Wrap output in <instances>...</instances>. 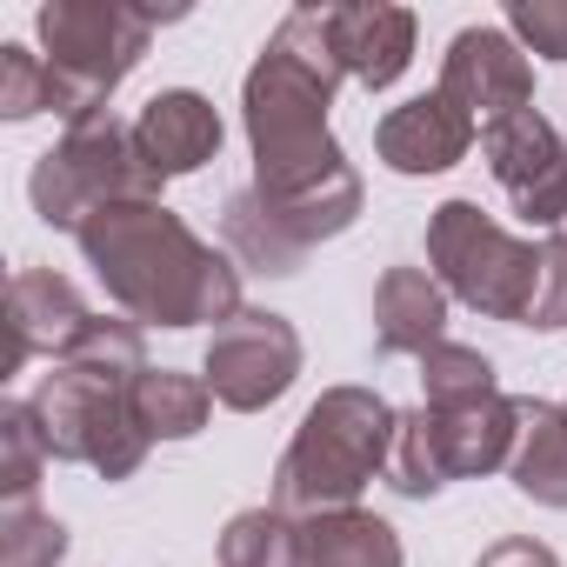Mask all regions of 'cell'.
Returning <instances> with one entry per match:
<instances>
[{
	"label": "cell",
	"mask_w": 567,
	"mask_h": 567,
	"mask_svg": "<svg viewBox=\"0 0 567 567\" xmlns=\"http://www.w3.org/2000/svg\"><path fill=\"white\" fill-rule=\"evenodd\" d=\"M328 41V8H295L260 48L240 87V121L254 141V187H234L220 207L227 247L260 274H301V260L361 220V174L328 134L341 87Z\"/></svg>",
	"instance_id": "6da1fadb"
},
{
	"label": "cell",
	"mask_w": 567,
	"mask_h": 567,
	"mask_svg": "<svg viewBox=\"0 0 567 567\" xmlns=\"http://www.w3.org/2000/svg\"><path fill=\"white\" fill-rule=\"evenodd\" d=\"M107 301L141 328H227L240 315V274L167 200H114L81 234Z\"/></svg>",
	"instance_id": "7a4b0ae2"
},
{
	"label": "cell",
	"mask_w": 567,
	"mask_h": 567,
	"mask_svg": "<svg viewBox=\"0 0 567 567\" xmlns=\"http://www.w3.org/2000/svg\"><path fill=\"white\" fill-rule=\"evenodd\" d=\"M427 274L487 321L534 334L567 328V247L507 234L481 200H441L427 214Z\"/></svg>",
	"instance_id": "3957f363"
},
{
	"label": "cell",
	"mask_w": 567,
	"mask_h": 567,
	"mask_svg": "<svg viewBox=\"0 0 567 567\" xmlns=\"http://www.w3.org/2000/svg\"><path fill=\"white\" fill-rule=\"evenodd\" d=\"M394 434H401V408H388V394H374V388H328L301 414L288 454L274 461V507L295 514V520H315V514H334V507H361V487L388 481Z\"/></svg>",
	"instance_id": "277c9868"
},
{
	"label": "cell",
	"mask_w": 567,
	"mask_h": 567,
	"mask_svg": "<svg viewBox=\"0 0 567 567\" xmlns=\"http://www.w3.org/2000/svg\"><path fill=\"white\" fill-rule=\"evenodd\" d=\"M28 200H34V214H41L48 227L81 234V227H87L101 207H114V200H161V174L141 161L134 127H127L114 107H101V114L74 121V127L61 134V147H48V154L34 161Z\"/></svg>",
	"instance_id": "5b68a950"
},
{
	"label": "cell",
	"mask_w": 567,
	"mask_h": 567,
	"mask_svg": "<svg viewBox=\"0 0 567 567\" xmlns=\"http://www.w3.org/2000/svg\"><path fill=\"white\" fill-rule=\"evenodd\" d=\"M520 441V408L514 394H487L467 408H408L394 454H388V487L401 501H434L447 481H474L514 461Z\"/></svg>",
	"instance_id": "8992f818"
},
{
	"label": "cell",
	"mask_w": 567,
	"mask_h": 567,
	"mask_svg": "<svg viewBox=\"0 0 567 567\" xmlns=\"http://www.w3.org/2000/svg\"><path fill=\"white\" fill-rule=\"evenodd\" d=\"M154 28H161V14L134 8V0H48L34 14V34L48 48V68L68 87L74 121H87L114 101V87L141 68Z\"/></svg>",
	"instance_id": "52a82bcc"
},
{
	"label": "cell",
	"mask_w": 567,
	"mask_h": 567,
	"mask_svg": "<svg viewBox=\"0 0 567 567\" xmlns=\"http://www.w3.org/2000/svg\"><path fill=\"white\" fill-rule=\"evenodd\" d=\"M34 421L54 461H81L101 481H134L154 447L147 427L134 421V388H107L74 368H54L34 388Z\"/></svg>",
	"instance_id": "ba28073f"
},
{
	"label": "cell",
	"mask_w": 567,
	"mask_h": 567,
	"mask_svg": "<svg viewBox=\"0 0 567 567\" xmlns=\"http://www.w3.org/2000/svg\"><path fill=\"white\" fill-rule=\"evenodd\" d=\"M200 381L234 414L274 408L301 381V334H295V321L267 315V308H240L227 328H214V341L200 354Z\"/></svg>",
	"instance_id": "9c48e42d"
},
{
	"label": "cell",
	"mask_w": 567,
	"mask_h": 567,
	"mask_svg": "<svg viewBox=\"0 0 567 567\" xmlns=\"http://www.w3.org/2000/svg\"><path fill=\"white\" fill-rule=\"evenodd\" d=\"M441 94L474 127H494V121L534 107V68L507 28H461L441 54Z\"/></svg>",
	"instance_id": "30bf717a"
},
{
	"label": "cell",
	"mask_w": 567,
	"mask_h": 567,
	"mask_svg": "<svg viewBox=\"0 0 567 567\" xmlns=\"http://www.w3.org/2000/svg\"><path fill=\"white\" fill-rule=\"evenodd\" d=\"M87 301L68 274H48V267H21L8 280V354H0V374H21L34 354L61 361L81 334H87Z\"/></svg>",
	"instance_id": "8fae6325"
},
{
	"label": "cell",
	"mask_w": 567,
	"mask_h": 567,
	"mask_svg": "<svg viewBox=\"0 0 567 567\" xmlns=\"http://www.w3.org/2000/svg\"><path fill=\"white\" fill-rule=\"evenodd\" d=\"M474 141H481V127H474L441 87L421 94V101L388 107L381 127H374V154H381L394 174H447V167H461V161L474 154Z\"/></svg>",
	"instance_id": "7c38bea8"
},
{
	"label": "cell",
	"mask_w": 567,
	"mask_h": 567,
	"mask_svg": "<svg viewBox=\"0 0 567 567\" xmlns=\"http://www.w3.org/2000/svg\"><path fill=\"white\" fill-rule=\"evenodd\" d=\"M414 34L421 21L408 8H388V0H348V8H328V41L348 81H361L368 94L394 87L414 61Z\"/></svg>",
	"instance_id": "4fadbf2b"
},
{
	"label": "cell",
	"mask_w": 567,
	"mask_h": 567,
	"mask_svg": "<svg viewBox=\"0 0 567 567\" xmlns=\"http://www.w3.org/2000/svg\"><path fill=\"white\" fill-rule=\"evenodd\" d=\"M220 141H227V127H220L214 101L194 94V87H167V94H154V101L141 107V121H134V147H141V161H147L161 181H174V174H200V167L220 154Z\"/></svg>",
	"instance_id": "5bb4252c"
},
{
	"label": "cell",
	"mask_w": 567,
	"mask_h": 567,
	"mask_svg": "<svg viewBox=\"0 0 567 567\" xmlns=\"http://www.w3.org/2000/svg\"><path fill=\"white\" fill-rule=\"evenodd\" d=\"M447 341V288L427 267H388L374 288V354H434Z\"/></svg>",
	"instance_id": "9a60e30c"
},
{
	"label": "cell",
	"mask_w": 567,
	"mask_h": 567,
	"mask_svg": "<svg viewBox=\"0 0 567 567\" xmlns=\"http://www.w3.org/2000/svg\"><path fill=\"white\" fill-rule=\"evenodd\" d=\"M514 408H520V441H514L507 481L534 507H567V414L534 394H514Z\"/></svg>",
	"instance_id": "2e32d148"
},
{
	"label": "cell",
	"mask_w": 567,
	"mask_h": 567,
	"mask_svg": "<svg viewBox=\"0 0 567 567\" xmlns=\"http://www.w3.org/2000/svg\"><path fill=\"white\" fill-rule=\"evenodd\" d=\"M560 154H567V141L554 134V121H547L540 107H520V114L481 127V161H487V174L507 187V200H520Z\"/></svg>",
	"instance_id": "e0dca14e"
},
{
	"label": "cell",
	"mask_w": 567,
	"mask_h": 567,
	"mask_svg": "<svg viewBox=\"0 0 567 567\" xmlns=\"http://www.w3.org/2000/svg\"><path fill=\"white\" fill-rule=\"evenodd\" d=\"M301 540H308V567H408L401 534L368 507L315 514V520H301Z\"/></svg>",
	"instance_id": "ac0fdd59"
},
{
	"label": "cell",
	"mask_w": 567,
	"mask_h": 567,
	"mask_svg": "<svg viewBox=\"0 0 567 567\" xmlns=\"http://www.w3.org/2000/svg\"><path fill=\"white\" fill-rule=\"evenodd\" d=\"M214 414V394L200 374H174V368H147L134 381V421L147 427V441H194Z\"/></svg>",
	"instance_id": "d6986e66"
},
{
	"label": "cell",
	"mask_w": 567,
	"mask_h": 567,
	"mask_svg": "<svg viewBox=\"0 0 567 567\" xmlns=\"http://www.w3.org/2000/svg\"><path fill=\"white\" fill-rule=\"evenodd\" d=\"M54 368L94 374V381H107V388H134V381L147 374V334H141V321H127V315H94L87 334H81Z\"/></svg>",
	"instance_id": "ffe728a7"
},
{
	"label": "cell",
	"mask_w": 567,
	"mask_h": 567,
	"mask_svg": "<svg viewBox=\"0 0 567 567\" xmlns=\"http://www.w3.org/2000/svg\"><path fill=\"white\" fill-rule=\"evenodd\" d=\"M220 567H308L301 520L280 507H247L220 534Z\"/></svg>",
	"instance_id": "44dd1931"
},
{
	"label": "cell",
	"mask_w": 567,
	"mask_h": 567,
	"mask_svg": "<svg viewBox=\"0 0 567 567\" xmlns=\"http://www.w3.org/2000/svg\"><path fill=\"white\" fill-rule=\"evenodd\" d=\"M48 461L54 454L41 441L34 401H0V507H34Z\"/></svg>",
	"instance_id": "7402d4cb"
},
{
	"label": "cell",
	"mask_w": 567,
	"mask_h": 567,
	"mask_svg": "<svg viewBox=\"0 0 567 567\" xmlns=\"http://www.w3.org/2000/svg\"><path fill=\"white\" fill-rule=\"evenodd\" d=\"M34 114L74 121L61 74H54L48 54H34V48H0V121H34Z\"/></svg>",
	"instance_id": "603a6c76"
},
{
	"label": "cell",
	"mask_w": 567,
	"mask_h": 567,
	"mask_svg": "<svg viewBox=\"0 0 567 567\" xmlns=\"http://www.w3.org/2000/svg\"><path fill=\"white\" fill-rule=\"evenodd\" d=\"M421 408H467V401H487L501 394L494 388V361L467 341H441L434 354H421Z\"/></svg>",
	"instance_id": "cb8c5ba5"
},
{
	"label": "cell",
	"mask_w": 567,
	"mask_h": 567,
	"mask_svg": "<svg viewBox=\"0 0 567 567\" xmlns=\"http://www.w3.org/2000/svg\"><path fill=\"white\" fill-rule=\"evenodd\" d=\"M68 527L41 507H0V567H61Z\"/></svg>",
	"instance_id": "d4e9b609"
},
{
	"label": "cell",
	"mask_w": 567,
	"mask_h": 567,
	"mask_svg": "<svg viewBox=\"0 0 567 567\" xmlns=\"http://www.w3.org/2000/svg\"><path fill=\"white\" fill-rule=\"evenodd\" d=\"M507 34L540 61H567V0H514Z\"/></svg>",
	"instance_id": "484cf974"
},
{
	"label": "cell",
	"mask_w": 567,
	"mask_h": 567,
	"mask_svg": "<svg viewBox=\"0 0 567 567\" xmlns=\"http://www.w3.org/2000/svg\"><path fill=\"white\" fill-rule=\"evenodd\" d=\"M514 214H520L527 227H540L547 240H560V247H567V154H560V161H554V167H547L520 200H514Z\"/></svg>",
	"instance_id": "4316f807"
},
{
	"label": "cell",
	"mask_w": 567,
	"mask_h": 567,
	"mask_svg": "<svg viewBox=\"0 0 567 567\" xmlns=\"http://www.w3.org/2000/svg\"><path fill=\"white\" fill-rule=\"evenodd\" d=\"M474 567H560L554 560V547L547 540H527V534H514V540H494Z\"/></svg>",
	"instance_id": "83f0119b"
},
{
	"label": "cell",
	"mask_w": 567,
	"mask_h": 567,
	"mask_svg": "<svg viewBox=\"0 0 567 567\" xmlns=\"http://www.w3.org/2000/svg\"><path fill=\"white\" fill-rule=\"evenodd\" d=\"M560 414H567V401H560Z\"/></svg>",
	"instance_id": "f1b7e54d"
}]
</instances>
